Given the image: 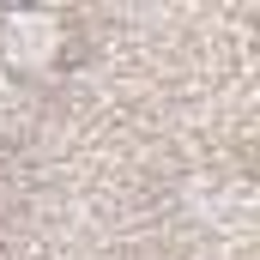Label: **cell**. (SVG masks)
<instances>
[{
    "mask_svg": "<svg viewBox=\"0 0 260 260\" xmlns=\"http://www.w3.org/2000/svg\"><path fill=\"white\" fill-rule=\"evenodd\" d=\"M61 55V18L55 12H24L6 24V61L12 67H49Z\"/></svg>",
    "mask_w": 260,
    "mask_h": 260,
    "instance_id": "6da1fadb",
    "label": "cell"
},
{
    "mask_svg": "<svg viewBox=\"0 0 260 260\" xmlns=\"http://www.w3.org/2000/svg\"><path fill=\"white\" fill-rule=\"evenodd\" d=\"M6 109H12V79L0 73V115H6Z\"/></svg>",
    "mask_w": 260,
    "mask_h": 260,
    "instance_id": "7a4b0ae2",
    "label": "cell"
}]
</instances>
